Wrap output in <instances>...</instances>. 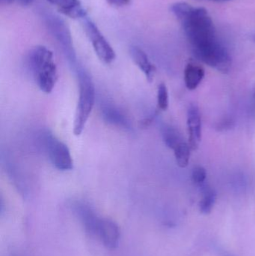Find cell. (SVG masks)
<instances>
[{"mask_svg":"<svg viewBox=\"0 0 255 256\" xmlns=\"http://www.w3.org/2000/svg\"><path fill=\"white\" fill-rule=\"evenodd\" d=\"M171 10L181 22L196 58L216 70L226 68L232 57L219 40L214 21L208 10L183 2L172 4Z\"/></svg>","mask_w":255,"mask_h":256,"instance_id":"6da1fadb","label":"cell"},{"mask_svg":"<svg viewBox=\"0 0 255 256\" xmlns=\"http://www.w3.org/2000/svg\"><path fill=\"white\" fill-rule=\"evenodd\" d=\"M28 66L39 88L46 94L52 92L58 80L52 52L46 46H35L28 54Z\"/></svg>","mask_w":255,"mask_h":256,"instance_id":"7a4b0ae2","label":"cell"},{"mask_svg":"<svg viewBox=\"0 0 255 256\" xmlns=\"http://www.w3.org/2000/svg\"><path fill=\"white\" fill-rule=\"evenodd\" d=\"M79 78V102L73 123V134H82L95 103V88L88 73L82 69L78 72Z\"/></svg>","mask_w":255,"mask_h":256,"instance_id":"3957f363","label":"cell"},{"mask_svg":"<svg viewBox=\"0 0 255 256\" xmlns=\"http://www.w3.org/2000/svg\"><path fill=\"white\" fill-rule=\"evenodd\" d=\"M82 22L87 37L89 39L99 60L105 64H109L113 62L116 58L115 50L102 34L97 25L87 18L82 19Z\"/></svg>","mask_w":255,"mask_h":256,"instance_id":"277c9868","label":"cell"},{"mask_svg":"<svg viewBox=\"0 0 255 256\" xmlns=\"http://www.w3.org/2000/svg\"><path fill=\"white\" fill-rule=\"evenodd\" d=\"M44 140L48 156L52 165L61 171L71 170L73 162L67 146L52 134H47Z\"/></svg>","mask_w":255,"mask_h":256,"instance_id":"5b68a950","label":"cell"},{"mask_svg":"<svg viewBox=\"0 0 255 256\" xmlns=\"http://www.w3.org/2000/svg\"><path fill=\"white\" fill-rule=\"evenodd\" d=\"M189 131V144L191 150L199 148L202 141V118L197 105H190L187 114Z\"/></svg>","mask_w":255,"mask_h":256,"instance_id":"8992f818","label":"cell"},{"mask_svg":"<svg viewBox=\"0 0 255 256\" xmlns=\"http://www.w3.org/2000/svg\"><path fill=\"white\" fill-rule=\"evenodd\" d=\"M56 8L58 12L71 19L86 18V12L79 0H46Z\"/></svg>","mask_w":255,"mask_h":256,"instance_id":"52a82bcc","label":"cell"},{"mask_svg":"<svg viewBox=\"0 0 255 256\" xmlns=\"http://www.w3.org/2000/svg\"><path fill=\"white\" fill-rule=\"evenodd\" d=\"M130 54L132 60L139 68L145 74L148 81H152L155 74V67L150 61L147 54L139 46L130 48Z\"/></svg>","mask_w":255,"mask_h":256,"instance_id":"ba28073f","label":"cell"},{"mask_svg":"<svg viewBox=\"0 0 255 256\" xmlns=\"http://www.w3.org/2000/svg\"><path fill=\"white\" fill-rule=\"evenodd\" d=\"M205 70L201 66L189 63L184 70V82L189 90H195L205 78Z\"/></svg>","mask_w":255,"mask_h":256,"instance_id":"9c48e42d","label":"cell"},{"mask_svg":"<svg viewBox=\"0 0 255 256\" xmlns=\"http://www.w3.org/2000/svg\"><path fill=\"white\" fill-rule=\"evenodd\" d=\"M162 136L165 144L169 148L175 149L179 143L183 142L180 132L172 126H164L162 128Z\"/></svg>","mask_w":255,"mask_h":256,"instance_id":"30bf717a","label":"cell"},{"mask_svg":"<svg viewBox=\"0 0 255 256\" xmlns=\"http://www.w3.org/2000/svg\"><path fill=\"white\" fill-rule=\"evenodd\" d=\"M103 115L105 120L111 124H116L121 127H127L128 126L127 118L118 110L115 109L113 106H106L103 109Z\"/></svg>","mask_w":255,"mask_h":256,"instance_id":"8fae6325","label":"cell"},{"mask_svg":"<svg viewBox=\"0 0 255 256\" xmlns=\"http://www.w3.org/2000/svg\"><path fill=\"white\" fill-rule=\"evenodd\" d=\"M190 144H187L185 142H181L174 149L175 160L178 166L181 168H186L190 162Z\"/></svg>","mask_w":255,"mask_h":256,"instance_id":"7c38bea8","label":"cell"},{"mask_svg":"<svg viewBox=\"0 0 255 256\" xmlns=\"http://www.w3.org/2000/svg\"><path fill=\"white\" fill-rule=\"evenodd\" d=\"M217 198V194L212 189L205 190L202 200H201L200 209L202 213L208 214L211 212Z\"/></svg>","mask_w":255,"mask_h":256,"instance_id":"4fadbf2b","label":"cell"},{"mask_svg":"<svg viewBox=\"0 0 255 256\" xmlns=\"http://www.w3.org/2000/svg\"><path fill=\"white\" fill-rule=\"evenodd\" d=\"M157 104L161 110H166L169 108V92L166 84H160L157 91Z\"/></svg>","mask_w":255,"mask_h":256,"instance_id":"5bb4252c","label":"cell"},{"mask_svg":"<svg viewBox=\"0 0 255 256\" xmlns=\"http://www.w3.org/2000/svg\"><path fill=\"white\" fill-rule=\"evenodd\" d=\"M192 180L196 185H202L207 178V172L204 167L196 166L192 172Z\"/></svg>","mask_w":255,"mask_h":256,"instance_id":"9a60e30c","label":"cell"},{"mask_svg":"<svg viewBox=\"0 0 255 256\" xmlns=\"http://www.w3.org/2000/svg\"><path fill=\"white\" fill-rule=\"evenodd\" d=\"M107 2L114 7H124L130 2V0H106Z\"/></svg>","mask_w":255,"mask_h":256,"instance_id":"2e32d148","label":"cell"},{"mask_svg":"<svg viewBox=\"0 0 255 256\" xmlns=\"http://www.w3.org/2000/svg\"><path fill=\"white\" fill-rule=\"evenodd\" d=\"M16 1H17L21 6H27L31 4L34 0H16Z\"/></svg>","mask_w":255,"mask_h":256,"instance_id":"e0dca14e","label":"cell"},{"mask_svg":"<svg viewBox=\"0 0 255 256\" xmlns=\"http://www.w3.org/2000/svg\"><path fill=\"white\" fill-rule=\"evenodd\" d=\"M15 0H1V3H4V4H11Z\"/></svg>","mask_w":255,"mask_h":256,"instance_id":"ac0fdd59","label":"cell"},{"mask_svg":"<svg viewBox=\"0 0 255 256\" xmlns=\"http://www.w3.org/2000/svg\"><path fill=\"white\" fill-rule=\"evenodd\" d=\"M210 1L224 2V1H228V0H210Z\"/></svg>","mask_w":255,"mask_h":256,"instance_id":"d6986e66","label":"cell"},{"mask_svg":"<svg viewBox=\"0 0 255 256\" xmlns=\"http://www.w3.org/2000/svg\"></svg>","mask_w":255,"mask_h":256,"instance_id":"ffe728a7","label":"cell"}]
</instances>
